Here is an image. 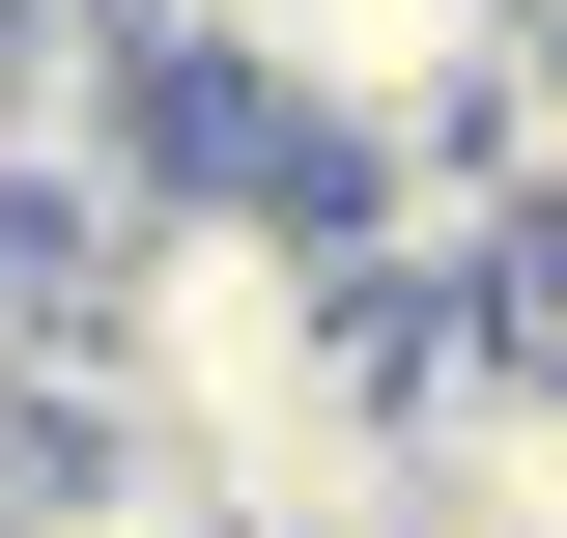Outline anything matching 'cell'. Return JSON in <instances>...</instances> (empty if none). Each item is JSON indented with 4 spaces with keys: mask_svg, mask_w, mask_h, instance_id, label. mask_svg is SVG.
<instances>
[{
    "mask_svg": "<svg viewBox=\"0 0 567 538\" xmlns=\"http://www.w3.org/2000/svg\"><path fill=\"white\" fill-rule=\"evenodd\" d=\"M511 58H567V0H511Z\"/></svg>",
    "mask_w": 567,
    "mask_h": 538,
    "instance_id": "6da1fadb",
    "label": "cell"
}]
</instances>
